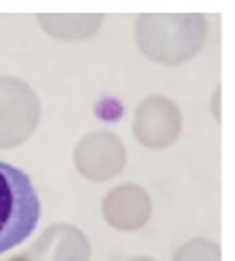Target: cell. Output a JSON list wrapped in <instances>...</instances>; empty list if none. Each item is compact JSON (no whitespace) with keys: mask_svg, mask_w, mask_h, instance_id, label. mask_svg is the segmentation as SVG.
I'll list each match as a JSON object with an SVG mask.
<instances>
[{"mask_svg":"<svg viewBox=\"0 0 235 261\" xmlns=\"http://www.w3.org/2000/svg\"><path fill=\"white\" fill-rule=\"evenodd\" d=\"M39 21L53 39L83 41L99 30L103 15H39Z\"/></svg>","mask_w":235,"mask_h":261,"instance_id":"8","label":"cell"},{"mask_svg":"<svg viewBox=\"0 0 235 261\" xmlns=\"http://www.w3.org/2000/svg\"><path fill=\"white\" fill-rule=\"evenodd\" d=\"M103 216L113 229H141L152 216V199L137 184H122L103 199Z\"/></svg>","mask_w":235,"mask_h":261,"instance_id":"7","label":"cell"},{"mask_svg":"<svg viewBox=\"0 0 235 261\" xmlns=\"http://www.w3.org/2000/svg\"><path fill=\"white\" fill-rule=\"evenodd\" d=\"M182 130V114L167 96H148L135 112L133 133L139 144L152 150H163L175 144Z\"/></svg>","mask_w":235,"mask_h":261,"instance_id":"5","label":"cell"},{"mask_svg":"<svg viewBox=\"0 0 235 261\" xmlns=\"http://www.w3.org/2000/svg\"><path fill=\"white\" fill-rule=\"evenodd\" d=\"M92 248L85 233L75 225L58 223L43 231L37 242L9 261H90Z\"/></svg>","mask_w":235,"mask_h":261,"instance_id":"6","label":"cell"},{"mask_svg":"<svg viewBox=\"0 0 235 261\" xmlns=\"http://www.w3.org/2000/svg\"><path fill=\"white\" fill-rule=\"evenodd\" d=\"M137 45L150 60L182 64L203 47L208 21L203 15H141L135 24Z\"/></svg>","mask_w":235,"mask_h":261,"instance_id":"1","label":"cell"},{"mask_svg":"<svg viewBox=\"0 0 235 261\" xmlns=\"http://www.w3.org/2000/svg\"><path fill=\"white\" fill-rule=\"evenodd\" d=\"M39 219V193L28 173L0 161V255L28 240Z\"/></svg>","mask_w":235,"mask_h":261,"instance_id":"2","label":"cell"},{"mask_svg":"<svg viewBox=\"0 0 235 261\" xmlns=\"http://www.w3.org/2000/svg\"><path fill=\"white\" fill-rule=\"evenodd\" d=\"M75 167L92 182L111 180L126 165V148L109 130H94L81 137L75 148Z\"/></svg>","mask_w":235,"mask_h":261,"instance_id":"4","label":"cell"},{"mask_svg":"<svg viewBox=\"0 0 235 261\" xmlns=\"http://www.w3.org/2000/svg\"><path fill=\"white\" fill-rule=\"evenodd\" d=\"M41 101L26 82L0 77V148H15L35 133Z\"/></svg>","mask_w":235,"mask_h":261,"instance_id":"3","label":"cell"},{"mask_svg":"<svg viewBox=\"0 0 235 261\" xmlns=\"http://www.w3.org/2000/svg\"><path fill=\"white\" fill-rule=\"evenodd\" d=\"M128 261H154L152 257H131Z\"/></svg>","mask_w":235,"mask_h":261,"instance_id":"10","label":"cell"},{"mask_svg":"<svg viewBox=\"0 0 235 261\" xmlns=\"http://www.w3.org/2000/svg\"><path fill=\"white\" fill-rule=\"evenodd\" d=\"M173 261H220V248L205 238H195L178 248Z\"/></svg>","mask_w":235,"mask_h":261,"instance_id":"9","label":"cell"}]
</instances>
